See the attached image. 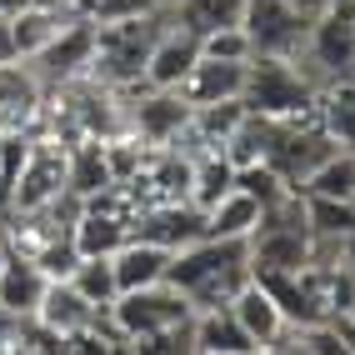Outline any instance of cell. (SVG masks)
<instances>
[{
  "label": "cell",
  "mask_w": 355,
  "mask_h": 355,
  "mask_svg": "<svg viewBox=\"0 0 355 355\" xmlns=\"http://www.w3.org/2000/svg\"><path fill=\"white\" fill-rule=\"evenodd\" d=\"M345 315H355V300H350V311H345Z\"/></svg>",
  "instance_id": "ab89813d"
},
{
  "label": "cell",
  "mask_w": 355,
  "mask_h": 355,
  "mask_svg": "<svg viewBox=\"0 0 355 355\" xmlns=\"http://www.w3.org/2000/svg\"><path fill=\"white\" fill-rule=\"evenodd\" d=\"M200 55H216V60H250L255 45H250L245 26H225V31L200 35Z\"/></svg>",
  "instance_id": "1f68e13d"
},
{
  "label": "cell",
  "mask_w": 355,
  "mask_h": 355,
  "mask_svg": "<svg viewBox=\"0 0 355 355\" xmlns=\"http://www.w3.org/2000/svg\"><path fill=\"white\" fill-rule=\"evenodd\" d=\"M311 260V230L300 225H255L250 270H300Z\"/></svg>",
  "instance_id": "4fadbf2b"
},
{
  "label": "cell",
  "mask_w": 355,
  "mask_h": 355,
  "mask_svg": "<svg viewBox=\"0 0 355 355\" xmlns=\"http://www.w3.org/2000/svg\"><path fill=\"white\" fill-rule=\"evenodd\" d=\"M230 185H235V165L220 150H200L196 165H191V205L210 210V205L230 191Z\"/></svg>",
  "instance_id": "d4e9b609"
},
{
  "label": "cell",
  "mask_w": 355,
  "mask_h": 355,
  "mask_svg": "<svg viewBox=\"0 0 355 355\" xmlns=\"http://www.w3.org/2000/svg\"><path fill=\"white\" fill-rule=\"evenodd\" d=\"M155 6H165V0H96V6H90V20H96V26H110V20H140V15H150Z\"/></svg>",
  "instance_id": "836d02e7"
},
{
  "label": "cell",
  "mask_w": 355,
  "mask_h": 355,
  "mask_svg": "<svg viewBox=\"0 0 355 355\" xmlns=\"http://www.w3.org/2000/svg\"><path fill=\"white\" fill-rule=\"evenodd\" d=\"M245 115H250V105L235 96V101H216V105H191V125H196V135L205 140L210 150H220Z\"/></svg>",
  "instance_id": "484cf974"
},
{
  "label": "cell",
  "mask_w": 355,
  "mask_h": 355,
  "mask_svg": "<svg viewBox=\"0 0 355 355\" xmlns=\"http://www.w3.org/2000/svg\"><path fill=\"white\" fill-rule=\"evenodd\" d=\"M0 125H6V115H0Z\"/></svg>",
  "instance_id": "60d3db41"
},
{
  "label": "cell",
  "mask_w": 355,
  "mask_h": 355,
  "mask_svg": "<svg viewBox=\"0 0 355 355\" xmlns=\"http://www.w3.org/2000/svg\"><path fill=\"white\" fill-rule=\"evenodd\" d=\"M35 320L45 325V330H55L60 336V350H70V340H80V336H90V320H96V305H90L70 280H51L45 286V300H40V311H35Z\"/></svg>",
  "instance_id": "8fae6325"
},
{
  "label": "cell",
  "mask_w": 355,
  "mask_h": 355,
  "mask_svg": "<svg viewBox=\"0 0 355 355\" xmlns=\"http://www.w3.org/2000/svg\"><path fill=\"white\" fill-rule=\"evenodd\" d=\"M65 165H70V146L55 135H31V155H26V171L15 180V196L10 210H40L51 205L65 191ZM6 210V216H10Z\"/></svg>",
  "instance_id": "8992f818"
},
{
  "label": "cell",
  "mask_w": 355,
  "mask_h": 355,
  "mask_svg": "<svg viewBox=\"0 0 355 355\" xmlns=\"http://www.w3.org/2000/svg\"><path fill=\"white\" fill-rule=\"evenodd\" d=\"M110 260H115L121 295H125V291H146V286H155V280H165V270H171V250H165V245H150V241H140V235H130V241L115 250Z\"/></svg>",
  "instance_id": "ac0fdd59"
},
{
  "label": "cell",
  "mask_w": 355,
  "mask_h": 355,
  "mask_svg": "<svg viewBox=\"0 0 355 355\" xmlns=\"http://www.w3.org/2000/svg\"><path fill=\"white\" fill-rule=\"evenodd\" d=\"M315 121L340 150H355V85L350 80L315 90Z\"/></svg>",
  "instance_id": "44dd1931"
},
{
  "label": "cell",
  "mask_w": 355,
  "mask_h": 355,
  "mask_svg": "<svg viewBox=\"0 0 355 355\" xmlns=\"http://www.w3.org/2000/svg\"><path fill=\"white\" fill-rule=\"evenodd\" d=\"M130 101V130L146 140V146H171V140L191 125V101L180 90H155V85H140L125 90Z\"/></svg>",
  "instance_id": "52a82bcc"
},
{
  "label": "cell",
  "mask_w": 355,
  "mask_h": 355,
  "mask_svg": "<svg viewBox=\"0 0 355 355\" xmlns=\"http://www.w3.org/2000/svg\"><path fill=\"white\" fill-rule=\"evenodd\" d=\"M171 20L185 31H196V35H210V31L241 26L245 0H171Z\"/></svg>",
  "instance_id": "603a6c76"
},
{
  "label": "cell",
  "mask_w": 355,
  "mask_h": 355,
  "mask_svg": "<svg viewBox=\"0 0 355 355\" xmlns=\"http://www.w3.org/2000/svg\"><path fill=\"white\" fill-rule=\"evenodd\" d=\"M165 26H171V6H155L140 20L96 26V60H90L85 76L110 85V90H140L146 85V60H150V51H155V40H160Z\"/></svg>",
  "instance_id": "7a4b0ae2"
},
{
  "label": "cell",
  "mask_w": 355,
  "mask_h": 355,
  "mask_svg": "<svg viewBox=\"0 0 355 355\" xmlns=\"http://www.w3.org/2000/svg\"><path fill=\"white\" fill-rule=\"evenodd\" d=\"M6 255H10V245H6V225H0V266H6Z\"/></svg>",
  "instance_id": "f35d334b"
},
{
  "label": "cell",
  "mask_w": 355,
  "mask_h": 355,
  "mask_svg": "<svg viewBox=\"0 0 355 355\" xmlns=\"http://www.w3.org/2000/svg\"><path fill=\"white\" fill-rule=\"evenodd\" d=\"M230 311H235V320L245 325V336L255 340V350H270V340L286 330V315H280V305L270 300V291L260 286V280L250 275V286L230 300Z\"/></svg>",
  "instance_id": "d6986e66"
},
{
  "label": "cell",
  "mask_w": 355,
  "mask_h": 355,
  "mask_svg": "<svg viewBox=\"0 0 355 355\" xmlns=\"http://www.w3.org/2000/svg\"><path fill=\"white\" fill-rule=\"evenodd\" d=\"M26 155H31V130L6 125V135H0V216L10 210L15 180H20V171H26Z\"/></svg>",
  "instance_id": "f546056e"
},
{
  "label": "cell",
  "mask_w": 355,
  "mask_h": 355,
  "mask_svg": "<svg viewBox=\"0 0 355 355\" xmlns=\"http://www.w3.org/2000/svg\"><path fill=\"white\" fill-rule=\"evenodd\" d=\"M35 266L51 275V280H70V270L80 266V250H76V241H70V235H60V241H51V245L35 255Z\"/></svg>",
  "instance_id": "d6a6232c"
},
{
  "label": "cell",
  "mask_w": 355,
  "mask_h": 355,
  "mask_svg": "<svg viewBox=\"0 0 355 355\" xmlns=\"http://www.w3.org/2000/svg\"><path fill=\"white\" fill-rule=\"evenodd\" d=\"M235 185H241L245 196H255V200H260V210H266V205H275L280 196L291 191V185L280 180V175L270 171L266 160H255V165H241V171H235Z\"/></svg>",
  "instance_id": "4dcf8cb0"
},
{
  "label": "cell",
  "mask_w": 355,
  "mask_h": 355,
  "mask_svg": "<svg viewBox=\"0 0 355 355\" xmlns=\"http://www.w3.org/2000/svg\"><path fill=\"white\" fill-rule=\"evenodd\" d=\"M196 60H200V35L171 20V26L160 31L150 60H146V85H155V90H175L185 76H191Z\"/></svg>",
  "instance_id": "30bf717a"
},
{
  "label": "cell",
  "mask_w": 355,
  "mask_h": 355,
  "mask_svg": "<svg viewBox=\"0 0 355 355\" xmlns=\"http://www.w3.org/2000/svg\"><path fill=\"white\" fill-rule=\"evenodd\" d=\"M70 286H76L90 305H115V295H121L115 260H110V255H80V266L70 270Z\"/></svg>",
  "instance_id": "4316f807"
},
{
  "label": "cell",
  "mask_w": 355,
  "mask_h": 355,
  "mask_svg": "<svg viewBox=\"0 0 355 355\" xmlns=\"http://www.w3.org/2000/svg\"><path fill=\"white\" fill-rule=\"evenodd\" d=\"M70 241H76L80 255H115L130 241V220L110 216V210H85L76 220V230H70Z\"/></svg>",
  "instance_id": "7402d4cb"
},
{
  "label": "cell",
  "mask_w": 355,
  "mask_h": 355,
  "mask_svg": "<svg viewBox=\"0 0 355 355\" xmlns=\"http://www.w3.org/2000/svg\"><path fill=\"white\" fill-rule=\"evenodd\" d=\"M241 101L270 121H300V115H315V85L286 55H250Z\"/></svg>",
  "instance_id": "3957f363"
},
{
  "label": "cell",
  "mask_w": 355,
  "mask_h": 355,
  "mask_svg": "<svg viewBox=\"0 0 355 355\" xmlns=\"http://www.w3.org/2000/svg\"><path fill=\"white\" fill-rule=\"evenodd\" d=\"M130 235H140V241H150V245H165V250L175 255V250L196 245L200 235H205V210H200V205H191V200L146 205V210H135Z\"/></svg>",
  "instance_id": "9c48e42d"
},
{
  "label": "cell",
  "mask_w": 355,
  "mask_h": 355,
  "mask_svg": "<svg viewBox=\"0 0 355 355\" xmlns=\"http://www.w3.org/2000/svg\"><path fill=\"white\" fill-rule=\"evenodd\" d=\"M15 330H20V315L0 305V350H15Z\"/></svg>",
  "instance_id": "e575fe53"
},
{
  "label": "cell",
  "mask_w": 355,
  "mask_h": 355,
  "mask_svg": "<svg viewBox=\"0 0 355 355\" xmlns=\"http://www.w3.org/2000/svg\"><path fill=\"white\" fill-rule=\"evenodd\" d=\"M291 6H295V10H300V15L311 20V26H315V20L325 15V6H330V0H291Z\"/></svg>",
  "instance_id": "74e56055"
},
{
  "label": "cell",
  "mask_w": 355,
  "mask_h": 355,
  "mask_svg": "<svg viewBox=\"0 0 355 355\" xmlns=\"http://www.w3.org/2000/svg\"><path fill=\"white\" fill-rule=\"evenodd\" d=\"M305 216H311V235H355V200H336V196H305Z\"/></svg>",
  "instance_id": "f1b7e54d"
},
{
  "label": "cell",
  "mask_w": 355,
  "mask_h": 355,
  "mask_svg": "<svg viewBox=\"0 0 355 355\" xmlns=\"http://www.w3.org/2000/svg\"><path fill=\"white\" fill-rule=\"evenodd\" d=\"M241 26L255 45V55H286V60H295L305 35H311V20H305L291 0H245Z\"/></svg>",
  "instance_id": "5b68a950"
},
{
  "label": "cell",
  "mask_w": 355,
  "mask_h": 355,
  "mask_svg": "<svg viewBox=\"0 0 355 355\" xmlns=\"http://www.w3.org/2000/svg\"><path fill=\"white\" fill-rule=\"evenodd\" d=\"M0 135H6V125H0Z\"/></svg>",
  "instance_id": "b9f144b4"
},
{
  "label": "cell",
  "mask_w": 355,
  "mask_h": 355,
  "mask_svg": "<svg viewBox=\"0 0 355 355\" xmlns=\"http://www.w3.org/2000/svg\"><path fill=\"white\" fill-rule=\"evenodd\" d=\"M336 325V336H340V345H345V355H355V315H336L330 320Z\"/></svg>",
  "instance_id": "d590c367"
},
{
  "label": "cell",
  "mask_w": 355,
  "mask_h": 355,
  "mask_svg": "<svg viewBox=\"0 0 355 355\" xmlns=\"http://www.w3.org/2000/svg\"><path fill=\"white\" fill-rule=\"evenodd\" d=\"M305 196H336V200H355V150H336L330 160H320L311 180L300 185Z\"/></svg>",
  "instance_id": "83f0119b"
},
{
  "label": "cell",
  "mask_w": 355,
  "mask_h": 355,
  "mask_svg": "<svg viewBox=\"0 0 355 355\" xmlns=\"http://www.w3.org/2000/svg\"><path fill=\"white\" fill-rule=\"evenodd\" d=\"M45 286H51V275H45L31 255H6V266H0V305L15 315H35L40 300H45Z\"/></svg>",
  "instance_id": "2e32d148"
},
{
  "label": "cell",
  "mask_w": 355,
  "mask_h": 355,
  "mask_svg": "<svg viewBox=\"0 0 355 355\" xmlns=\"http://www.w3.org/2000/svg\"><path fill=\"white\" fill-rule=\"evenodd\" d=\"M65 185H70L76 196H96V191H105V185H115V180H110V165H105V146H101V140H76V146H70Z\"/></svg>",
  "instance_id": "cb8c5ba5"
},
{
  "label": "cell",
  "mask_w": 355,
  "mask_h": 355,
  "mask_svg": "<svg viewBox=\"0 0 355 355\" xmlns=\"http://www.w3.org/2000/svg\"><path fill=\"white\" fill-rule=\"evenodd\" d=\"M40 101H45V80L35 76V65L31 60H0V115H6V125L31 130Z\"/></svg>",
  "instance_id": "5bb4252c"
},
{
  "label": "cell",
  "mask_w": 355,
  "mask_h": 355,
  "mask_svg": "<svg viewBox=\"0 0 355 355\" xmlns=\"http://www.w3.org/2000/svg\"><path fill=\"white\" fill-rule=\"evenodd\" d=\"M260 225V200L245 196L241 185H230V191L205 210V235H216V241H250Z\"/></svg>",
  "instance_id": "ffe728a7"
},
{
  "label": "cell",
  "mask_w": 355,
  "mask_h": 355,
  "mask_svg": "<svg viewBox=\"0 0 355 355\" xmlns=\"http://www.w3.org/2000/svg\"><path fill=\"white\" fill-rule=\"evenodd\" d=\"M90 60H96V20H90V15H76L40 55H31V65H35V76L45 80V90L65 85V80H80L90 70Z\"/></svg>",
  "instance_id": "ba28073f"
},
{
  "label": "cell",
  "mask_w": 355,
  "mask_h": 355,
  "mask_svg": "<svg viewBox=\"0 0 355 355\" xmlns=\"http://www.w3.org/2000/svg\"><path fill=\"white\" fill-rule=\"evenodd\" d=\"M196 355H255V340L245 336L230 305H210V311H196Z\"/></svg>",
  "instance_id": "e0dca14e"
},
{
  "label": "cell",
  "mask_w": 355,
  "mask_h": 355,
  "mask_svg": "<svg viewBox=\"0 0 355 355\" xmlns=\"http://www.w3.org/2000/svg\"><path fill=\"white\" fill-rule=\"evenodd\" d=\"M110 311H115V320L125 325L130 350H135L146 336H155V330H171V325H180V320H191L196 305H191V295H185V291H175L171 280H155V286H146V291L115 295Z\"/></svg>",
  "instance_id": "277c9868"
},
{
  "label": "cell",
  "mask_w": 355,
  "mask_h": 355,
  "mask_svg": "<svg viewBox=\"0 0 355 355\" xmlns=\"http://www.w3.org/2000/svg\"><path fill=\"white\" fill-rule=\"evenodd\" d=\"M70 10H60V6H45V0H31V6H20L15 15H10V35H15V55L20 60H31V55H40L45 45H51L65 26H70Z\"/></svg>",
  "instance_id": "9a60e30c"
},
{
  "label": "cell",
  "mask_w": 355,
  "mask_h": 355,
  "mask_svg": "<svg viewBox=\"0 0 355 355\" xmlns=\"http://www.w3.org/2000/svg\"><path fill=\"white\" fill-rule=\"evenodd\" d=\"M165 6H171V0H165Z\"/></svg>",
  "instance_id": "ee69618b"
},
{
  "label": "cell",
  "mask_w": 355,
  "mask_h": 355,
  "mask_svg": "<svg viewBox=\"0 0 355 355\" xmlns=\"http://www.w3.org/2000/svg\"><path fill=\"white\" fill-rule=\"evenodd\" d=\"M245 65L250 60H216V55H200L191 65V76H185L175 90L191 105H216V101H235L245 96Z\"/></svg>",
  "instance_id": "7c38bea8"
},
{
  "label": "cell",
  "mask_w": 355,
  "mask_h": 355,
  "mask_svg": "<svg viewBox=\"0 0 355 355\" xmlns=\"http://www.w3.org/2000/svg\"><path fill=\"white\" fill-rule=\"evenodd\" d=\"M90 6H96V0H90Z\"/></svg>",
  "instance_id": "7bdbcfd3"
},
{
  "label": "cell",
  "mask_w": 355,
  "mask_h": 355,
  "mask_svg": "<svg viewBox=\"0 0 355 355\" xmlns=\"http://www.w3.org/2000/svg\"><path fill=\"white\" fill-rule=\"evenodd\" d=\"M165 280L191 295L196 311L230 305L250 286V241H216V235H200L196 245H185V250L171 255Z\"/></svg>",
  "instance_id": "6da1fadb"
},
{
  "label": "cell",
  "mask_w": 355,
  "mask_h": 355,
  "mask_svg": "<svg viewBox=\"0 0 355 355\" xmlns=\"http://www.w3.org/2000/svg\"><path fill=\"white\" fill-rule=\"evenodd\" d=\"M0 60H20L15 55V35H10V15H0Z\"/></svg>",
  "instance_id": "8d00e7d4"
}]
</instances>
